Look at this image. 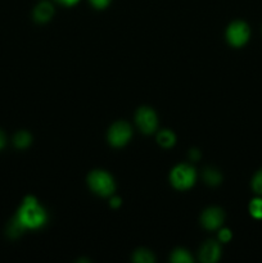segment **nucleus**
Segmentation results:
<instances>
[{"label": "nucleus", "instance_id": "nucleus-1", "mask_svg": "<svg viewBox=\"0 0 262 263\" xmlns=\"http://www.w3.org/2000/svg\"><path fill=\"white\" fill-rule=\"evenodd\" d=\"M46 220H48V216H46L45 210L39 204L35 197L28 195L21 203L17 213L8 225L7 234L10 238H17L23 231L43 228Z\"/></svg>", "mask_w": 262, "mask_h": 263}, {"label": "nucleus", "instance_id": "nucleus-11", "mask_svg": "<svg viewBox=\"0 0 262 263\" xmlns=\"http://www.w3.org/2000/svg\"><path fill=\"white\" fill-rule=\"evenodd\" d=\"M249 215L254 218V220H262V197L257 195L256 198L249 202L248 205Z\"/></svg>", "mask_w": 262, "mask_h": 263}, {"label": "nucleus", "instance_id": "nucleus-8", "mask_svg": "<svg viewBox=\"0 0 262 263\" xmlns=\"http://www.w3.org/2000/svg\"><path fill=\"white\" fill-rule=\"evenodd\" d=\"M221 256V248L216 241H207L203 244V247L199 251V258L202 262L205 263H213L217 262Z\"/></svg>", "mask_w": 262, "mask_h": 263}, {"label": "nucleus", "instance_id": "nucleus-21", "mask_svg": "<svg viewBox=\"0 0 262 263\" xmlns=\"http://www.w3.org/2000/svg\"><path fill=\"white\" fill-rule=\"evenodd\" d=\"M5 143H7V139H5L4 133H3L2 130H0V151H2V149L4 148Z\"/></svg>", "mask_w": 262, "mask_h": 263}, {"label": "nucleus", "instance_id": "nucleus-3", "mask_svg": "<svg viewBox=\"0 0 262 263\" xmlns=\"http://www.w3.org/2000/svg\"><path fill=\"white\" fill-rule=\"evenodd\" d=\"M171 184L179 190L190 189L195 184L197 180V172L192 166L186 163H181L175 167L170 175Z\"/></svg>", "mask_w": 262, "mask_h": 263}, {"label": "nucleus", "instance_id": "nucleus-17", "mask_svg": "<svg viewBox=\"0 0 262 263\" xmlns=\"http://www.w3.org/2000/svg\"><path fill=\"white\" fill-rule=\"evenodd\" d=\"M231 238H233V234H231V231L229 229H221L220 233H218V240L221 243H229L231 240Z\"/></svg>", "mask_w": 262, "mask_h": 263}, {"label": "nucleus", "instance_id": "nucleus-19", "mask_svg": "<svg viewBox=\"0 0 262 263\" xmlns=\"http://www.w3.org/2000/svg\"><path fill=\"white\" fill-rule=\"evenodd\" d=\"M59 4L64 5V7H72V5H76L80 0H55Z\"/></svg>", "mask_w": 262, "mask_h": 263}, {"label": "nucleus", "instance_id": "nucleus-4", "mask_svg": "<svg viewBox=\"0 0 262 263\" xmlns=\"http://www.w3.org/2000/svg\"><path fill=\"white\" fill-rule=\"evenodd\" d=\"M226 39L234 48H241L251 39V28L244 21H234L226 30Z\"/></svg>", "mask_w": 262, "mask_h": 263}, {"label": "nucleus", "instance_id": "nucleus-14", "mask_svg": "<svg viewBox=\"0 0 262 263\" xmlns=\"http://www.w3.org/2000/svg\"><path fill=\"white\" fill-rule=\"evenodd\" d=\"M204 180L208 185H218L222 180V175L217 171V170L213 168H207L204 171Z\"/></svg>", "mask_w": 262, "mask_h": 263}, {"label": "nucleus", "instance_id": "nucleus-10", "mask_svg": "<svg viewBox=\"0 0 262 263\" xmlns=\"http://www.w3.org/2000/svg\"><path fill=\"white\" fill-rule=\"evenodd\" d=\"M157 140H158L159 145L163 146V148H171L176 143V136L172 131L162 130L157 136Z\"/></svg>", "mask_w": 262, "mask_h": 263}, {"label": "nucleus", "instance_id": "nucleus-16", "mask_svg": "<svg viewBox=\"0 0 262 263\" xmlns=\"http://www.w3.org/2000/svg\"><path fill=\"white\" fill-rule=\"evenodd\" d=\"M251 186L252 190L254 192V194L261 195L262 197V168L258 170V171L254 174V176L252 177Z\"/></svg>", "mask_w": 262, "mask_h": 263}, {"label": "nucleus", "instance_id": "nucleus-2", "mask_svg": "<svg viewBox=\"0 0 262 263\" xmlns=\"http://www.w3.org/2000/svg\"><path fill=\"white\" fill-rule=\"evenodd\" d=\"M87 184L90 189L98 195L102 197H109L113 194L116 189L113 177L108 172L102 171V170H95L87 176Z\"/></svg>", "mask_w": 262, "mask_h": 263}, {"label": "nucleus", "instance_id": "nucleus-6", "mask_svg": "<svg viewBox=\"0 0 262 263\" xmlns=\"http://www.w3.org/2000/svg\"><path fill=\"white\" fill-rule=\"evenodd\" d=\"M136 125L138 127L143 131L144 134H152L156 131L157 126H158V120H157V115L152 108L141 107L140 109L136 112Z\"/></svg>", "mask_w": 262, "mask_h": 263}, {"label": "nucleus", "instance_id": "nucleus-22", "mask_svg": "<svg viewBox=\"0 0 262 263\" xmlns=\"http://www.w3.org/2000/svg\"><path fill=\"white\" fill-rule=\"evenodd\" d=\"M190 158L192 159L199 158V152H198L197 149H192V151H190Z\"/></svg>", "mask_w": 262, "mask_h": 263}, {"label": "nucleus", "instance_id": "nucleus-18", "mask_svg": "<svg viewBox=\"0 0 262 263\" xmlns=\"http://www.w3.org/2000/svg\"><path fill=\"white\" fill-rule=\"evenodd\" d=\"M89 2L97 9H104V8H107L110 4L112 0H89Z\"/></svg>", "mask_w": 262, "mask_h": 263}, {"label": "nucleus", "instance_id": "nucleus-9", "mask_svg": "<svg viewBox=\"0 0 262 263\" xmlns=\"http://www.w3.org/2000/svg\"><path fill=\"white\" fill-rule=\"evenodd\" d=\"M53 14H54V8L49 2L39 3V4L35 7V9H33V20H35L36 22H40V23L48 22V21L53 17Z\"/></svg>", "mask_w": 262, "mask_h": 263}, {"label": "nucleus", "instance_id": "nucleus-5", "mask_svg": "<svg viewBox=\"0 0 262 263\" xmlns=\"http://www.w3.org/2000/svg\"><path fill=\"white\" fill-rule=\"evenodd\" d=\"M133 135V131L128 123L120 121V122H116L112 127L108 131V140L112 144L113 146H123L125 144L128 143V140L131 139Z\"/></svg>", "mask_w": 262, "mask_h": 263}, {"label": "nucleus", "instance_id": "nucleus-12", "mask_svg": "<svg viewBox=\"0 0 262 263\" xmlns=\"http://www.w3.org/2000/svg\"><path fill=\"white\" fill-rule=\"evenodd\" d=\"M31 140H32V138H31V135L27 131H18L14 135L13 143H14L15 148L26 149L31 144Z\"/></svg>", "mask_w": 262, "mask_h": 263}, {"label": "nucleus", "instance_id": "nucleus-15", "mask_svg": "<svg viewBox=\"0 0 262 263\" xmlns=\"http://www.w3.org/2000/svg\"><path fill=\"white\" fill-rule=\"evenodd\" d=\"M134 261L138 263H152L154 262V256L146 249H139L134 254Z\"/></svg>", "mask_w": 262, "mask_h": 263}, {"label": "nucleus", "instance_id": "nucleus-13", "mask_svg": "<svg viewBox=\"0 0 262 263\" xmlns=\"http://www.w3.org/2000/svg\"><path fill=\"white\" fill-rule=\"evenodd\" d=\"M171 262L175 263H190L193 262V257L190 256V253L185 249H176V251L172 252L171 254Z\"/></svg>", "mask_w": 262, "mask_h": 263}, {"label": "nucleus", "instance_id": "nucleus-7", "mask_svg": "<svg viewBox=\"0 0 262 263\" xmlns=\"http://www.w3.org/2000/svg\"><path fill=\"white\" fill-rule=\"evenodd\" d=\"M223 220H225V213H223L221 208L217 207H211L205 210L202 213V217H200L202 225L207 230H216V229H218L223 223Z\"/></svg>", "mask_w": 262, "mask_h": 263}, {"label": "nucleus", "instance_id": "nucleus-20", "mask_svg": "<svg viewBox=\"0 0 262 263\" xmlns=\"http://www.w3.org/2000/svg\"><path fill=\"white\" fill-rule=\"evenodd\" d=\"M118 205H121V199H120V198H117V197H113L112 199H110V207L117 208Z\"/></svg>", "mask_w": 262, "mask_h": 263}]
</instances>
